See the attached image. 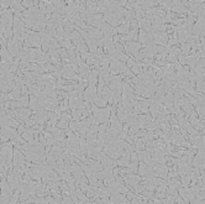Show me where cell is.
Wrapping results in <instances>:
<instances>
[{"mask_svg":"<svg viewBox=\"0 0 205 204\" xmlns=\"http://www.w3.org/2000/svg\"><path fill=\"white\" fill-rule=\"evenodd\" d=\"M100 78H101V73H96V82H95V96L99 99L100 98Z\"/></svg>","mask_w":205,"mask_h":204,"instance_id":"cell-1","label":"cell"},{"mask_svg":"<svg viewBox=\"0 0 205 204\" xmlns=\"http://www.w3.org/2000/svg\"><path fill=\"white\" fill-rule=\"evenodd\" d=\"M69 4H71V3H68V1H66V0L63 1V6H64V7H68V6H69Z\"/></svg>","mask_w":205,"mask_h":204,"instance_id":"cell-3","label":"cell"},{"mask_svg":"<svg viewBox=\"0 0 205 204\" xmlns=\"http://www.w3.org/2000/svg\"><path fill=\"white\" fill-rule=\"evenodd\" d=\"M178 109H179V113H180V115H182V119H187V115H188V113L185 111V109L182 107V104H179L178 105Z\"/></svg>","mask_w":205,"mask_h":204,"instance_id":"cell-2","label":"cell"}]
</instances>
